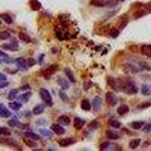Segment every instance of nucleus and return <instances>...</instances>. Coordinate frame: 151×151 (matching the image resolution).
I'll use <instances>...</instances> for the list:
<instances>
[{"instance_id": "nucleus-1", "label": "nucleus", "mask_w": 151, "mask_h": 151, "mask_svg": "<svg viewBox=\"0 0 151 151\" xmlns=\"http://www.w3.org/2000/svg\"><path fill=\"white\" fill-rule=\"evenodd\" d=\"M119 89L128 95H136L138 91L135 83L130 80H126L124 82H122V85H119Z\"/></svg>"}, {"instance_id": "nucleus-2", "label": "nucleus", "mask_w": 151, "mask_h": 151, "mask_svg": "<svg viewBox=\"0 0 151 151\" xmlns=\"http://www.w3.org/2000/svg\"><path fill=\"white\" fill-rule=\"evenodd\" d=\"M39 95H40L42 100L47 105H52V97L50 92L48 91V90H47L46 89H44V88H42L39 90Z\"/></svg>"}, {"instance_id": "nucleus-3", "label": "nucleus", "mask_w": 151, "mask_h": 151, "mask_svg": "<svg viewBox=\"0 0 151 151\" xmlns=\"http://www.w3.org/2000/svg\"><path fill=\"white\" fill-rule=\"evenodd\" d=\"M58 70V67L57 65H51L48 67H47L46 69L44 70L43 72H42V76L46 79H49L52 76V75L56 74Z\"/></svg>"}, {"instance_id": "nucleus-4", "label": "nucleus", "mask_w": 151, "mask_h": 151, "mask_svg": "<svg viewBox=\"0 0 151 151\" xmlns=\"http://www.w3.org/2000/svg\"><path fill=\"white\" fill-rule=\"evenodd\" d=\"M106 101L111 107H115L118 104V98L117 96L112 91H107L106 94Z\"/></svg>"}, {"instance_id": "nucleus-5", "label": "nucleus", "mask_w": 151, "mask_h": 151, "mask_svg": "<svg viewBox=\"0 0 151 151\" xmlns=\"http://www.w3.org/2000/svg\"><path fill=\"white\" fill-rule=\"evenodd\" d=\"M76 142H77V140L75 138H63V139H60L59 140L58 144L60 147H69V146L72 144H74Z\"/></svg>"}, {"instance_id": "nucleus-6", "label": "nucleus", "mask_w": 151, "mask_h": 151, "mask_svg": "<svg viewBox=\"0 0 151 151\" xmlns=\"http://www.w3.org/2000/svg\"><path fill=\"white\" fill-rule=\"evenodd\" d=\"M51 130L58 135H63L65 133V129L59 124H52L51 125Z\"/></svg>"}, {"instance_id": "nucleus-7", "label": "nucleus", "mask_w": 151, "mask_h": 151, "mask_svg": "<svg viewBox=\"0 0 151 151\" xmlns=\"http://www.w3.org/2000/svg\"><path fill=\"white\" fill-rule=\"evenodd\" d=\"M106 136L109 138L110 140H118L121 138V135L119 133L115 130H107L106 132Z\"/></svg>"}, {"instance_id": "nucleus-8", "label": "nucleus", "mask_w": 151, "mask_h": 151, "mask_svg": "<svg viewBox=\"0 0 151 151\" xmlns=\"http://www.w3.org/2000/svg\"><path fill=\"white\" fill-rule=\"evenodd\" d=\"M9 125H10L11 127H18L21 129H26L28 128V125H25V124H22L21 123H20L19 121L16 120V119H11L9 120L8 122Z\"/></svg>"}, {"instance_id": "nucleus-9", "label": "nucleus", "mask_w": 151, "mask_h": 151, "mask_svg": "<svg viewBox=\"0 0 151 151\" xmlns=\"http://www.w3.org/2000/svg\"><path fill=\"white\" fill-rule=\"evenodd\" d=\"M102 106V98L99 96H96L92 101V107L95 111H98L101 110Z\"/></svg>"}, {"instance_id": "nucleus-10", "label": "nucleus", "mask_w": 151, "mask_h": 151, "mask_svg": "<svg viewBox=\"0 0 151 151\" xmlns=\"http://www.w3.org/2000/svg\"><path fill=\"white\" fill-rule=\"evenodd\" d=\"M85 124V121L84 119L79 118V117H75L74 119V126L76 130H81L83 128V126Z\"/></svg>"}, {"instance_id": "nucleus-11", "label": "nucleus", "mask_w": 151, "mask_h": 151, "mask_svg": "<svg viewBox=\"0 0 151 151\" xmlns=\"http://www.w3.org/2000/svg\"><path fill=\"white\" fill-rule=\"evenodd\" d=\"M1 48L5 50H10L12 52H15L18 49L17 47V42L15 41V42H11L9 44H3L2 45H1Z\"/></svg>"}, {"instance_id": "nucleus-12", "label": "nucleus", "mask_w": 151, "mask_h": 151, "mask_svg": "<svg viewBox=\"0 0 151 151\" xmlns=\"http://www.w3.org/2000/svg\"><path fill=\"white\" fill-rule=\"evenodd\" d=\"M57 82H58V84L61 87V89L63 90H67V89H68L70 88V83L64 78L58 77V79H57Z\"/></svg>"}, {"instance_id": "nucleus-13", "label": "nucleus", "mask_w": 151, "mask_h": 151, "mask_svg": "<svg viewBox=\"0 0 151 151\" xmlns=\"http://www.w3.org/2000/svg\"><path fill=\"white\" fill-rule=\"evenodd\" d=\"M11 116V112L8 110L4 104L1 103L0 104V117L2 118H8Z\"/></svg>"}, {"instance_id": "nucleus-14", "label": "nucleus", "mask_w": 151, "mask_h": 151, "mask_svg": "<svg viewBox=\"0 0 151 151\" xmlns=\"http://www.w3.org/2000/svg\"><path fill=\"white\" fill-rule=\"evenodd\" d=\"M140 52L145 56L151 58V45H143L140 48Z\"/></svg>"}, {"instance_id": "nucleus-15", "label": "nucleus", "mask_w": 151, "mask_h": 151, "mask_svg": "<svg viewBox=\"0 0 151 151\" xmlns=\"http://www.w3.org/2000/svg\"><path fill=\"white\" fill-rule=\"evenodd\" d=\"M29 4L32 11H39L42 8V5L39 0H30Z\"/></svg>"}, {"instance_id": "nucleus-16", "label": "nucleus", "mask_w": 151, "mask_h": 151, "mask_svg": "<svg viewBox=\"0 0 151 151\" xmlns=\"http://www.w3.org/2000/svg\"><path fill=\"white\" fill-rule=\"evenodd\" d=\"M117 113L119 116H124L126 113L129 112V107L128 106L125 105V104H123V105L119 106V107L117 108Z\"/></svg>"}, {"instance_id": "nucleus-17", "label": "nucleus", "mask_w": 151, "mask_h": 151, "mask_svg": "<svg viewBox=\"0 0 151 151\" xmlns=\"http://www.w3.org/2000/svg\"><path fill=\"white\" fill-rule=\"evenodd\" d=\"M58 123L59 124H61V125H69L70 124V123H71V120H70V119L67 116L62 115V116H60V117H58Z\"/></svg>"}, {"instance_id": "nucleus-18", "label": "nucleus", "mask_w": 151, "mask_h": 151, "mask_svg": "<svg viewBox=\"0 0 151 151\" xmlns=\"http://www.w3.org/2000/svg\"><path fill=\"white\" fill-rule=\"evenodd\" d=\"M45 110V106L42 104H37L36 107H34V108L32 109V113L34 115H40L44 112Z\"/></svg>"}, {"instance_id": "nucleus-19", "label": "nucleus", "mask_w": 151, "mask_h": 151, "mask_svg": "<svg viewBox=\"0 0 151 151\" xmlns=\"http://www.w3.org/2000/svg\"><path fill=\"white\" fill-rule=\"evenodd\" d=\"M107 83L112 89H115V90H119L118 88H119V84L117 82V79H115L114 78L110 76L108 78Z\"/></svg>"}, {"instance_id": "nucleus-20", "label": "nucleus", "mask_w": 151, "mask_h": 151, "mask_svg": "<svg viewBox=\"0 0 151 151\" xmlns=\"http://www.w3.org/2000/svg\"><path fill=\"white\" fill-rule=\"evenodd\" d=\"M0 54H1V55H0V62L1 63L4 62L5 64H10V63L13 62V60L2 51H1Z\"/></svg>"}, {"instance_id": "nucleus-21", "label": "nucleus", "mask_w": 151, "mask_h": 151, "mask_svg": "<svg viewBox=\"0 0 151 151\" xmlns=\"http://www.w3.org/2000/svg\"><path fill=\"white\" fill-rule=\"evenodd\" d=\"M64 74H66V76H67V78L69 79V80L71 82H73V83H74V82H76V79H75V76H74V73H73V71H72L70 69L69 67H66V68H64Z\"/></svg>"}, {"instance_id": "nucleus-22", "label": "nucleus", "mask_w": 151, "mask_h": 151, "mask_svg": "<svg viewBox=\"0 0 151 151\" xmlns=\"http://www.w3.org/2000/svg\"><path fill=\"white\" fill-rule=\"evenodd\" d=\"M80 107L82 108V110H85V111H89L91 110V107L90 101L86 98L82 100L81 104H80Z\"/></svg>"}, {"instance_id": "nucleus-23", "label": "nucleus", "mask_w": 151, "mask_h": 151, "mask_svg": "<svg viewBox=\"0 0 151 151\" xmlns=\"http://www.w3.org/2000/svg\"><path fill=\"white\" fill-rule=\"evenodd\" d=\"M34 140H33V139H31V138H26L23 139V141H24V144H25L27 147H30V148H34V147H37V145L38 144H37L36 142H35Z\"/></svg>"}, {"instance_id": "nucleus-24", "label": "nucleus", "mask_w": 151, "mask_h": 151, "mask_svg": "<svg viewBox=\"0 0 151 151\" xmlns=\"http://www.w3.org/2000/svg\"><path fill=\"white\" fill-rule=\"evenodd\" d=\"M108 123L109 125L111 126V127L114 128H119L121 127V123L119 120L114 119V118H110L109 120H108Z\"/></svg>"}, {"instance_id": "nucleus-25", "label": "nucleus", "mask_w": 151, "mask_h": 151, "mask_svg": "<svg viewBox=\"0 0 151 151\" xmlns=\"http://www.w3.org/2000/svg\"><path fill=\"white\" fill-rule=\"evenodd\" d=\"M0 17H1V19L3 20V21H4L5 24H9V25L13 24V19H12V17L9 15H8V14H1Z\"/></svg>"}, {"instance_id": "nucleus-26", "label": "nucleus", "mask_w": 151, "mask_h": 151, "mask_svg": "<svg viewBox=\"0 0 151 151\" xmlns=\"http://www.w3.org/2000/svg\"><path fill=\"white\" fill-rule=\"evenodd\" d=\"M18 37H19V39L21 40L22 42H24L25 43H30V42H31V39H30V37L28 35L25 33V32H19V34H18Z\"/></svg>"}, {"instance_id": "nucleus-27", "label": "nucleus", "mask_w": 151, "mask_h": 151, "mask_svg": "<svg viewBox=\"0 0 151 151\" xmlns=\"http://www.w3.org/2000/svg\"><path fill=\"white\" fill-rule=\"evenodd\" d=\"M16 64H17V67L21 69L26 70V60L23 58H18L16 59Z\"/></svg>"}, {"instance_id": "nucleus-28", "label": "nucleus", "mask_w": 151, "mask_h": 151, "mask_svg": "<svg viewBox=\"0 0 151 151\" xmlns=\"http://www.w3.org/2000/svg\"><path fill=\"white\" fill-rule=\"evenodd\" d=\"M140 138H136V139H133V140H130L129 144H128V147H129L131 149H136V148L140 145Z\"/></svg>"}, {"instance_id": "nucleus-29", "label": "nucleus", "mask_w": 151, "mask_h": 151, "mask_svg": "<svg viewBox=\"0 0 151 151\" xmlns=\"http://www.w3.org/2000/svg\"><path fill=\"white\" fill-rule=\"evenodd\" d=\"M31 96V92H26L25 94H22L17 97V100H19L20 101L23 102V103H26L29 101V98Z\"/></svg>"}, {"instance_id": "nucleus-30", "label": "nucleus", "mask_w": 151, "mask_h": 151, "mask_svg": "<svg viewBox=\"0 0 151 151\" xmlns=\"http://www.w3.org/2000/svg\"><path fill=\"white\" fill-rule=\"evenodd\" d=\"M24 136L26 137V138H31V139H33L35 140H39V136L38 134H35L34 132H30V131H27V132H24Z\"/></svg>"}, {"instance_id": "nucleus-31", "label": "nucleus", "mask_w": 151, "mask_h": 151, "mask_svg": "<svg viewBox=\"0 0 151 151\" xmlns=\"http://www.w3.org/2000/svg\"><path fill=\"white\" fill-rule=\"evenodd\" d=\"M9 107L11 108V110H15V111H17V110H19L22 107V104L21 103H19V102L13 101L9 103Z\"/></svg>"}, {"instance_id": "nucleus-32", "label": "nucleus", "mask_w": 151, "mask_h": 151, "mask_svg": "<svg viewBox=\"0 0 151 151\" xmlns=\"http://www.w3.org/2000/svg\"><path fill=\"white\" fill-rule=\"evenodd\" d=\"M144 124V123L143 121H134V122H132V123H131V126H132L134 129L139 130L143 127Z\"/></svg>"}, {"instance_id": "nucleus-33", "label": "nucleus", "mask_w": 151, "mask_h": 151, "mask_svg": "<svg viewBox=\"0 0 151 151\" xmlns=\"http://www.w3.org/2000/svg\"><path fill=\"white\" fill-rule=\"evenodd\" d=\"M141 94L143 95H150L151 94V86L149 85H144L141 88Z\"/></svg>"}, {"instance_id": "nucleus-34", "label": "nucleus", "mask_w": 151, "mask_h": 151, "mask_svg": "<svg viewBox=\"0 0 151 151\" xmlns=\"http://www.w3.org/2000/svg\"><path fill=\"white\" fill-rule=\"evenodd\" d=\"M90 4L97 7H103L106 5L107 3L104 2V0H91L90 2Z\"/></svg>"}, {"instance_id": "nucleus-35", "label": "nucleus", "mask_w": 151, "mask_h": 151, "mask_svg": "<svg viewBox=\"0 0 151 151\" xmlns=\"http://www.w3.org/2000/svg\"><path fill=\"white\" fill-rule=\"evenodd\" d=\"M109 35H110L112 38H113V39H116V38H117V37L119 36V30H117V29L115 28V27H113V28H112L110 30Z\"/></svg>"}, {"instance_id": "nucleus-36", "label": "nucleus", "mask_w": 151, "mask_h": 151, "mask_svg": "<svg viewBox=\"0 0 151 151\" xmlns=\"http://www.w3.org/2000/svg\"><path fill=\"white\" fill-rule=\"evenodd\" d=\"M39 132H40V134L44 136V137H46V138H52V135H53L52 132L48 129H40Z\"/></svg>"}, {"instance_id": "nucleus-37", "label": "nucleus", "mask_w": 151, "mask_h": 151, "mask_svg": "<svg viewBox=\"0 0 151 151\" xmlns=\"http://www.w3.org/2000/svg\"><path fill=\"white\" fill-rule=\"evenodd\" d=\"M17 95V89H12L9 91V95H8V99L10 101H12L16 97Z\"/></svg>"}, {"instance_id": "nucleus-38", "label": "nucleus", "mask_w": 151, "mask_h": 151, "mask_svg": "<svg viewBox=\"0 0 151 151\" xmlns=\"http://www.w3.org/2000/svg\"><path fill=\"white\" fill-rule=\"evenodd\" d=\"M120 19H121V21L119 24V27H120V29H123L128 24V21L127 17H125V16H123L122 17H120Z\"/></svg>"}, {"instance_id": "nucleus-39", "label": "nucleus", "mask_w": 151, "mask_h": 151, "mask_svg": "<svg viewBox=\"0 0 151 151\" xmlns=\"http://www.w3.org/2000/svg\"><path fill=\"white\" fill-rule=\"evenodd\" d=\"M0 134L2 135L10 136L11 135V131L6 127H1L0 128Z\"/></svg>"}, {"instance_id": "nucleus-40", "label": "nucleus", "mask_w": 151, "mask_h": 151, "mask_svg": "<svg viewBox=\"0 0 151 151\" xmlns=\"http://www.w3.org/2000/svg\"><path fill=\"white\" fill-rule=\"evenodd\" d=\"M10 36H11V34L8 31H3V32H0V39L1 40L8 39L9 38H10Z\"/></svg>"}, {"instance_id": "nucleus-41", "label": "nucleus", "mask_w": 151, "mask_h": 151, "mask_svg": "<svg viewBox=\"0 0 151 151\" xmlns=\"http://www.w3.org/2000/svg\"><path fill=\"white\" fill-rule=\"evenodd\" d=\"M92 81H91V80H86V81L84 82V83H83V89H84L85 91H88L92 87Z\"/></svg>"}, {"instance_id": "nucleus-42", "label": "nucleus", "mask_w": 151, "mask_h": 151, "mask_svg": "<svg viewBox=\"0 0 151 151\" xmlns=\"http://www.w3.org/2000/svg\"><path fill=\"white\" fill-rule=\"evenodd\" d=\"M99 127V123L96 120L91 121L89 125V128H91V129H96Z\"/></svg>"}, {"instance_id": "nucleus-43", "label": "nucleus", "mask_w": 151, "mask_h": 151, "mask_svg": "<svg viewBox=\"0 0 151 151\" xmlns=\"http://www.w3.org/2000/svg\"><path fill=\"white\" fill-rule=\"evenodd\" d=\"M110 145V142L109 141H104L100 145V150H107V148H109Z\"/></svg>"}, {"instance_id": "nucleus-44", "label": "nucleus", "mask_w": 151, "mask_h": 151, "mask_svg": "<svg viewBox=\"0 0 151 151\" xmlns=\"http://www.w3.org/2000/svg\"><path fill=\"white\" fill-rule=\"evenodd\" d=\"M146 15V12L144 11H142V10H140V11H136L135 13L134 14V19H138L139 17H143L144 15Z\"/></svg>"}, {"instance_id": "nucleus-45", "label": "nucleus", "mask_w": 151, "mask_h": 151, "mask_svg": "<svg viewBox=\"0 0 151 151\" xmlns=\"http://www.w3.org/2000/svg\"><path fill=\"white\" fill-rule=\"evenodd\" d=\"M150 106H151L150 102L145 101V102H142L141 104H139V105L138 106V107L140 108V109H144V108L149 107H150Z\"/></svg>"}, {"instance_id": "nucleus-46", "label": "nucleus", "mask_w": 151, "mask_h": 151, "mask_svg": "<svg viewBox=\"0 0 151 151\" xmlns=\"http://www.w3.org/2000/svg\"><path fill=\"white\" fill-rule=\"evenodd\" d=\"M117 4H118V0H109L107 3V5L110 8H113L117 6Z\"/></svg>"}, {"instance_id": "nucleus-47", "label": "nucleus", "mask_w": 151, "mask_h": 151, "mask_svg": "<svg viewBox=\"0 0 151 151\" xmlns=\"http://www.w3.org/2000/svg\"><path fill=\"white\" fill-rule=\"evenodd\" d=\"M143 132L145 133H150L151 132V124L150 123H147L145 124L144 127L143 128Z\"/></svg>"}, {"instance_id": "nucleus-48", "label": "nucleus", "mask_w": 151, "mask_h": 151, "mask_svg": "<svg viewBox=\"0 0 151 151\" xmlns=\"http://www.w3.org/2000/svg\"><path fill=\"white\" fill-rule=\"evenodd\" d=\"M59 95H60V99L62 100L63 101H68V97H67V95H66L64 91H59Z\"/></svg>"}, {"instance_id": "nucleus-49", "label": "nucleus", "mask_w": 151, "mask_h": 151, "mask_svg": "<svg viewBox=\"0 0 151 151\" xmlns=\"http://www.w3.org/2000/svg\"><path fill=\"white\" fill-rule=\"evenodd\" d=\"M36 64V61L33 58H29L28 59V65L30 67H32L33 65Z\"/></svg>"}, {"instance_id": "nucleus-50", "label": "nucleus", "mask_w": 151, "mask_h": 151, "mask_svg": "<svg viewBox=\"0 0 151 151\" xmlns=\"http://www.w3.org/2000/svg\"><path fill=\"white\" fill-rule=\"evenodd\" d=\"M7 80V76L5 75L3 73H1L0 74V81L2 82V81H6Z\"/></svg>"}, {"instance_id": "nucleus-51", "label": "nucleus", "mask_w": 151, "mask_h": 151, "mask_svg": "<svg viewBox=\"0 0 151 151\" xmlns=\"http://www.w3.org/2000/svg\"><path fill=\"white\" fill-rule=\"evenodd\" d=\"M9 85V82H4V81L0 82V89H3Z\"/></svg>"}, {"instance_id": "nucleus-52", "label": "nucleus", "mask_w": 151, "mask_h": 151, "mask_svg": "<svg viewBox=\"0 0 151 151\" xmlns=\"http://www.w3.org/2000/svg\"><path fill=\"white\" fill-rule=\"evenodd\" d=\"M30 86L29 85H24V86H22L21 88V90L22 91L30 90Z\"/></svg>"}, {"instance_id": "nucleus-53", "label": "nucleus", "mask_w": 151, "mask_h": 151, "mask_svg": "<svg viewBox=\"0 0 151 151\" xmlns=\"http://www.w3.org/2000/svg\"><path fill=\"white\" fill-rule=\"evenodd\" d=\"M145 8H146L148 11L151 12V2H150V3H148V4L147 5H145Z\"/></svg>"}, {"instance_id": "nucleus-54", "label": "nucleus", "mask_w": 151, "mask_h": 151, "mask_svg": "<svg viewBox=\"0 0 151 151\" xmlns=\"http://www.w3.org/2000/svg\"><path fill=\"white\" fill-rule=\"evenodd\" d=\"M121 1H124V0H121Z\"/></svg>"}]
</instances>
